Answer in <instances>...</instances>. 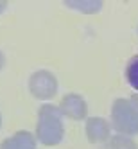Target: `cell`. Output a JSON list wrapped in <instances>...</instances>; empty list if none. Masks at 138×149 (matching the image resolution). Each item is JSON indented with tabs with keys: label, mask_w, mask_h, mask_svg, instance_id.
<instances>
[{
	"label": "cell",
	"mask_w": 138,
	"mask_h": 149,
	"mask_svg": "<svg viewBox=\"0 0 138 149\" xmlns=\"http://www.w3.org/2000/svg\"><path fill=\"white\" fill-rule=\"evenodd\" d=\"M126 77H127L131 86L138 90V56L129 61V65L126 68Z\"/></svg>",
	"instance_id": "cell-1"
}]
</instances>
